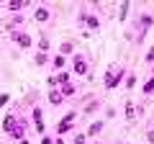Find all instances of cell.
I'll return each mask as SVG.
<instances>
[{
    "mask_svg": "<svg viewBox=\"0 0 154 144\" xmlns=\"http://www.w3.org/2000/svg\"><path fill=\"white\" fill-rule=\"evenodd\" d=\"M26 131H28V121H26V118H18L16 129H13L8 136H11V142H13V144H18L21 139H26Z\"/></svg>",
    "mask_w": 154,
    "mask_h": 144,
    "instance_id": "obj_7",
    "label": "cell"
},
{
    "mask_svg": "<svg viewBox=\"0 0 154 144\" xmlns=\"http://www.w3.org/2000/svg\"><path fill=\"white\" fill-rule=\"evenodd\" d=\"M85 26H88L90 31H100V18L95 16V13H88V18H85Z\"/></svg>",
    "mask_w": 154,
    "mask_h": 144,
    "instance_id": "obj_16",
    "label": "cell"
},
{
    "mask_svg": "<svg viewBox=\"0 0 154 144\" xmlns=\"http://www.w3.org/2000/svg\"><path fill=\"white\" fill-rule=\"evenodd\" d=\"M123 116H126V121H134L136 118V103L134 100H126L123 103Z\"/></svg>",
    "mask_w": 154,
    "mask_h": 144,
    "instance_id": "obj_14",
    "label": "cell"
},
{
    "mask_svg": "<svg viewBox=\"0 0 154 144\" xmlns=\"http://www.w3.org/2000/svg\"><path fill=\"white\" fill-rule=\"evenodd\" d=\"M123 144H126V142H123Z\"/></svg>",
    "mask_w": 154,
    "mask_h": 144,
    "instance_id": "obj_36",
    "label": "cell"
},
{
    "mask_svg": "<svg viewBox=\"0 0 154 144\" xmlns=\"http://www.w3.org/2000/svg\"><path fill=\"white\" fill-rule=\"evenodd\" d=\"M46 98H49L51 105H62V103H64V95L59 93V88H51L49 93H46Z\"/></svg>",
    "mask_w": 154,
    "mask_h": 144,
    "instance_id": "obj_13",
    "label": "cell"
},
{
    "mask_svg": "<svg viewBox=\"0 0 154 144\" xmlns=\"http://www.w3.org/2000/svg\"><path fill=\"white\" fill-rule=\"evenodd\" d=\"M49 62H51L49 54H41V52H36V54H33V64H36V67H46Z\"/></svg>",
    "mask_w": 154,
    "mask_h": 144,
    "instance_id": "obj_18",
    "label": "cell"
},
{
    "mask_svg": "<svg viewBox=\"0 0 154 144\" xmlns=\"http://www.w3.org/2000/svg\"><path fill=\"white\" fill-rule=\"evenodd\" d=\"M54 80H57V88H62V85L72 83V72L69 70H62V72H57V75H54Z\"/></svg>",
    "mask_w": 154,
    "mask_h": 144,
    "instance_id": "obj_15",
    "label": "cell"
},
{
    "mask_svg": "<svg viewBox=\"0 0 154 144\" xmlns=\"http://www.w3.org/2000/svg\"><path fill=\"white\" fill-rule=\"evenodd\" d=\"M33 131H36L38 136H44V134H46V124H44V121H38V124H33Z\"/></svg>",
    "mask_w": 154,
    "mask_h": 144,
    "instance_id": "obj_26",
    "label": "cell"
},
{
    "mask_svg": "<svg viewBox=\"0 0 154 144\" xmlns=\"http://www.w3.org/2000/svg\"><path fill=\"white\" fill-rule=\"evenodd\" d=\"M128 8H131L128 3H123V5H121V13H118V21H126V16H128Z\"/></svg>",
    "mask_w": 154,
    "mask_h": 144,
    "instance_id": "obj_28",
    "label": "cell"
},
{
    "mask_svg": "<svg viewBox=\"0 0 154 144\" xmlns=\"http://www.w3.org/2000/svg\"><path fill=\"white\" fill-rule=\"evenodd\" d=\"M54 144H64V136H54Z\"/></svg>",
    "mask_w": 154,
    "mask_h": 144,
    "instance_id": "obj_32",
    "label": "cell"
},
{
    "mask_svg": "<svg viewBox=\"0 0 154 144\" xmlns=\"http://www.w3.org/2000/svg\"><path fill=\"white\" fill-rule=\"evenodd\" d=\"M31 121H33V124H38V121H44V111H41V108H38V105H33V108H31Z\"/></svg>",
    "mask_w": 154,
    "mask_h": 144,
    "instance_id": "obj_21",
    "label": "cell"
},
{
    "mask_svg": "<svg viewBox=\"0 0 154 144\" xmlns=\"http://www.w3.org/2000/svg\"><path fill=\"white\" fill-rule=\"evenodd\" d=\"M11 39H13V44H16L18 49H31V46H33V39H31V33H28V31H23V28L13 31V33H11Z\"/></svg>",
    "mask_w": 154,
    "mask_h": 144,
    "instance_id": "obj_5",
    "label": "cell"
},
{
    "mask_svg": "<svg viewBox=\"0 0 154 144\" xmlns=\"http://www.w3.org/2000/svg\"><path fill=\"white\" fill-rule=\"evenodd\" d=\"M144 64H152V67H154V44L149 46V52H146V57H144Z\"/></svg>",
    "mask_w": 154,
    "mask_h": 144,
    "instance_id": "obj_25",
    "label": "cell"
},
{
    "mask_svg": "<svg viewBox=\"0 0 154 144\" xmlns=\"http://www.w3.org/2000/svg\"><path fill=\"white\" fill-rule=\"evenodd\" d=\"M69 67H72V75H75V77H88V75H90V59H88V54L77 52V54L69 59Z\"/></svg>",
    "mask_w": 154,
    "mask_h": 144,
    "instance_id": "obj_2",
    "label": "cell"
},
{
    "mask_svg": "<svg viewBox=\"0 0 154 144\" xmlns=\"http://www.w3.org/2000/svg\"><path fill=\"white\" fill-rule=\"evenodd\" d=\"M144 136H146V144H154V126H149Z\"/></svg>",
    "mask_w": 154,
    "mask_h": 144,
    "instance_id": "obj_29",
    "label": "cell"
},
{
    "mask_svg": "<svg viewBox=\"0 0 154 144\" xmlns=\"http://www.w3.org/2000/svg\"><path fill=\"white\" fill-rule=\"evenodd\" d=\"M57 54H62V57H75V54H77V44H75V41H62L59 49H57Z\"/></svg>",
    "mask_w": 154,
    "mask_h": 144,
    "instance_id": "obj_10",
    "label": "cell"
},
{
    "mask_svg": "<svg viewBox=\"0 0 154 144\" xmlns=\"http://www.w3.org/2000/svg\"><path fill=\"white\" fill-rule=\"evenodd\" d=\"M95 111H100V100H93V103H88V108H85L82 113H85V116H93Z\"/></svg>",
    "mask_w": 154,
    "mask_h": 144,
    "instance_id": "obj_23",
    "label": "cell"
},
{
    "mask_svg": "<svg viewBox=\"0 0 154 144\" xmlns=\"http://www.w3.org/2000/svg\"><path fill=\"white\" fill-rule=\"evenodd\" d=\"M136 23L141 26V28H139V41H141V39H144V33H146L149 28H152V23H154V16H152V13H141V16L136 18Z\"/></svg>",
    "mask_w": 154,
    "mask_h": 144,
    "instance_id": "obj_8",
    "label": "cell"
},
{
    "mask_svg": "<svg viewBox=\"0 0 154 144\" xmlns=\"http://www.w3.org/2000/svg\"><path fill=\"white\" fill-rule=\"evenodd\" d=\"M59 93L64 95V100L67 98H75V95H77V85L75 83H67V85H62V88H59Z\"/></svg>",
    "mask_w": 154,
    "mask_h": 144,
    "instance_id": "obj_17",
    "label": "cell"
},
{
    "mask_svg": "<svg viewBox=\"0 0 154 144\" xmlns=\"http://www.w3.org/2000/svg\"><path fill=\"white\" fill-rule=\"evenodd\" d=\"M8 100H11V95H8V93H0V108H3Z\"/></svg>",
    "mask_w": 154,
    "mask_h": 144,
    "instance_id": "obj_30",
    "label": "cell"
},
{
    "mask_svg": "<svg viewBox=\"0 0 154 144\" xmlns=\"http://www.w3.org/2000/svg\"><path fill=\"white\" fill-rule=\"evenodd\" d=\"M103 129H105V121H103V118H98V121H93L88 129H85V136H88V139H95V136H100Z\"/></svg>",
    "mask_w": 154,
    "mask_h": 144,
    "instance_id": "obj_9",
    "label": "cell"
},
{
    "mask_svg": "<svg viewBox=\"0 0 154 144\" xmlns=\"http://www.w3.org/2000/svg\"><path fill=\"white\" fill-rule=\"evenodd\" d=\"M51 16H54L51 5H46V3H38V5H33V23H49Z\"/></svg>",
    "mask_w": 154,
    "mask_h": 144,
    "instance_id": "obj_3",
    "label": "cell"
},
{
    "mask_svg": "<svg viewBox=\"0 0 154 144\" xmlns=\"http://www.w3.org/2000/svg\"><path fill=\"white\" fill-rule=\"evenodd\" d=\"M85 18H88V5H82V8H80V16H77V23H80V26H85Z\"/></svg>",
    "mask_w": 154,
    "mask_h": 144,
    "instance_id": "obj_27",
    "label": "cell"
},
{
    "mask_svg": "<svg viewBox=\"0 0 154 144\" xmlns=\"http://www.w3.org/2000/svg\"><path fill=\"white\" fill-rule=\"evenodd\" d=\"M28 5H33V0H5V3H3V8H5L8 13H13V16H21Z\"/></svg>",
    "mask_w": 154,
    "mask_h": 144,
    "instance_id": "obj_6",
    "label": "cell"
},
{
    "mask_svg": "<svg viewBox=\"0 0 154 144\" xmlns=\"http://www.w3.org/2000/svg\"><path fill=\"white\" fill-rule=\"evenodd\" d=\"M123 88H126V90H134V88H136V75H134V72H128V75H126Z\"/></svg>",
    "mask_w": 154,
    "mask_h": 144,
    "instance_id": "obj_22",
    "label": "cell"
},
{
    "mask_svg": "<svg viewBox=\"0 0 154 144\" xmlns=\"http://www.w3.org/2000/svg\"><path fill=\"white\" fill-rule=\"evenodd\" d=\"M18 118H21V116H18V113H8V116L3 118V131H5V134H11L13 129H16Z\"/></svg>",
    "mask_w": 154,
    "mask_h": 144,
    "instance_id": "obj_11",
    "label": "cell"
},
{
    "mask_svg": "<svg viewBox=\"0 0 154 144\" xmlns=\"http://www.w3.org/2000/svg\"><path fill=\"white\" fill-rule=\"evenodd\" d=\"M36 46H38V52H41V54H49V49H51V44H49V39H46V36H41Z\"/></svg>",
    "mask_w": 154,
    "mask_h": 144,
    "instance_id": "obj_20",
    "label": "cell"
},
{
    "mask_svg": "<svg viewBox=\"0 0 154 144\" xmlns=\"http://www.w3.org/2000/svg\"><path fill=\"white\" fill-rule=\"evenodd\" d=\"M152 75H154V72H152Z\"/></svg>",
    "mask_w": 154,
    "mask_h": 144,
    "instance_id": "obj_35",
    "label": "cell"
},
{
    "mask_svg": "<svg viewBox=\"0 0 154 144\" xmlns=\"http://www.w3.org/2000/svg\"><path fill=\"white\" fill-rule=\"evenodd\" d=\"M93 144H103V142H93Z\"/></svg>",
    "mask_w": 154,
    "mask_h": 144,
    "instance_id": "obj_34",
    "label": "cell"
},
{
    "mask_svg": "<svg viewBox=\"0 0 154 144\" xmlns=\"http://www.w3.org/2000/svg\"><path fill=\"white\" fill-rule=\"evenodd\" d=\"M141 95H154V75H149L146 83L141 85Z\"/></svg>",
    "mask_w": 154,
    "mask_h": 144,
    "instance_id": "obj_19",
    "label": "cell"
},
{
    "mask_svg": "<svg viewBox=\"0 0 154 144\" xmlns=\"http://www.w3.org/2000/svg\"><path fill=\"white\" fill-rule=\"evenodd\" d=\"M75 121H77V111H69L59 124H57V134H54V136H64V134H69L72 129H75Z\"/></svg>",
    "mask_w": 154,
    "mask_h": 144,
    "instance_id": "obj_4",
    "label": "cell"
},
{
    "mask_svg": "<svg viewBox=\"0 0 154 144\" xmlns=\"http://www.w3.org/2000/svg\"><path fill=\"white\" fill-rule=\"evenodd\" d=\"M41 144H54V136H46L44 134V136H41Z\"/></svg>",
    "mask_w": 154,
    "mask_h": 144,
    "instance_id": "obj_31",
    "label": "cell"
},
{
    "mask_svg": "<svg viewBox=\"0 0 154 144\" xmlns=\"http://www.w3.org/2000/svg\"><path fill=\"white\" fill-rule=\"evenodd\" d=\"M18 144H31V142H28V139H21V142H18Z\"/></svg>",
    "mask_w": 154,
    "mask_h": 144,
    "instance_id": "obj_33",
    "label": "cell"
},
{
    "mask_svg": "<svg viewBox=\"0 0 154 144\" xmlns=\"http://www.w3.org/2000/svg\"><path fill=\"white\" fill-rule=\"evenodd\" d=\"M72 144H88V136H85V131H75V136H72Z\"/></svg>",
    "mask_w": 154,
    "mask_h": 144,
    "instance_id": "obj_24",
    "label": "cell"
},
{
    "mask_svg": "<svg viewBox=\"0 0 154 144\" xmlns=\"http://www.w3.org/2000/svg\"><path fill=\"white\" fill-rule=\"evenodd\" d=\"M126 75H128V70H126L123 64H118V67H116V64H110L108 70H105V80H103L105 85H103V88H105V90H116L118 85H123Z\"/></svg>",
    "mask_w": 154,
    "mask_h": 144,
    "instance_id": "obj_1",
    "label": "cell"
},
{
    "mask_svg": "<svg viewBox=\"0 0 154 144\" xmlns=\"http://www.w3.org/2000/svg\"><path fill=\"white\" fill-rule=\"evenodd\" d=\"M51 70H54V75H57V72H62V70H67V57L54 54V57H51Z\"/></svg>",
    "mask_w": 154,
    "mask_h": 144,
    "instance_id": "obj_12",
    "label": "cell"
}]
</instances>
